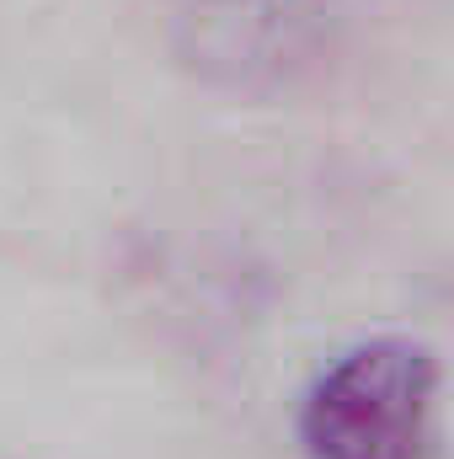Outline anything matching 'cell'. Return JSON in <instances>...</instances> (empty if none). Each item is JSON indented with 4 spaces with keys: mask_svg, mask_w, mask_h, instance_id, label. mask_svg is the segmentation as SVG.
<instances>
[{
    "mask_svg": "<svg viewBox=\"0 0 454 459\" xmlns=\"http://www.w3.org/2000/svg\"><path fill=\"white\" fill-rule=\"evenodd\" d=\"M439 352L417 337H369L337 352L300 401L305 459H433Z\"/></svg>",
    "mask_w": 454,
    "mask_h": 459,
    "instance_id": "cell-1",
    "label": "cell"
}]
</instances>
